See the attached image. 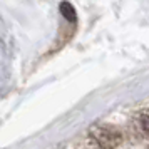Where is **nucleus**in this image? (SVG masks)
Returning <instances> with one entry per match:
<instances>
[{"label": "nucleus", "instance_id": "2", "mask_svg": "<svg viewBox=\"0 0 149 149\" xmlns=\"http://www.w3.org/2000/svg\"><path fill=\"white\" fill-rule=\"evenodd\" d=\"M136 127L141 134H149V112H141L136 117Z\"/></svg>", "mask_w": 149, "mask_h": 149}, {"label": "nucleus", "instance_id": "3", "mask_svg": "<svg viewBox=\"0 0 149 149\" xmlns=\"http://www.w3.org/2000/svg\"><path fill=\"white\" fill-rule=\"evenodd\" d=\"M61 10L64 12V15L67 17L69 20H75V12H74V8H72V5L70 3H61Z\"/></svg>", "mask_w": 149, "mask_h": 149}, {"label": "nucleus", "instance_id": "1", "mask_svg": "<svg viewBox=\"0 0 149 149\" xmlns=\"http://www.w3.org/2000/svg\"><path fill=\"white\" fill-rule=\"evenodd\" d=\"M92 139L97 144V148L101 149H114L119 146L121 142V132L114 127V126H107V124H101V126H95L92 129Z\"/></svg>", "mask_w": 149, "mask_h": 149}]
</instances>
